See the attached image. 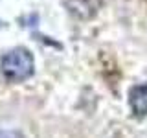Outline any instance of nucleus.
<instances>
[{
	"instance_id": "2",
	"label": "nucleus",
	"mask_w": 147,
	"mask_h": 138,
	"mask_svg": "<svg viewBox=\"0 0 147 138\" xmlns=\"http://www.w3.org/2000/svg\"><path fill=\"white\" fill-rule=\"evenodd\" d=\"M129 105L136 116H145L147 114V83L132 87L129 92Z\"/></svg>"
},
{
	"instance_id": "1",
	"label": "nucleus",
	"mask_w": 147,
	"mask_h": 138,
	"mask_svg": "<svg viewBox=\"0 0 147 138\" xmlns=\"http://www.w3.org/2000/svg\"><path fill=\"white\" fill-rule=\"evenodd\" d=\"M2 74L7 81H24L33 74V57L24 48L11 50L2 59Z\"/></svg>"
}]
</instances>
